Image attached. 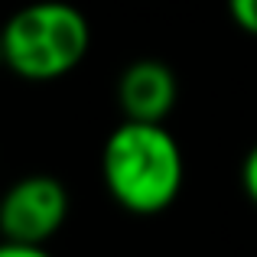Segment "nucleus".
Wrapping results in <instances>:
<instances>
[{"mask_svg": "<svg viewBox=\"0 0 257 257\" xmlns=\"http://www.w3.org/2000/svg\"><path fill=\"white\" fill-rule=\"evenodd\" d=\"M101 173L117 205L157 215L173 205L182 189V153L163 124L124 120L104 144Z\"/></svg>", "mask_w": 257, "mask_h": 257, "instance_id": "1", "label": "nucleus"}, {"mask_svg": "<svg viewBox=\"0 0 257 257\" xmlns=\"http://www.w3.org/2000/svg\"><path fill=\"white\" fill-rule=\"evenodd\" d=\"M88 52V23L69 4L43 0L13 13L4 30V59L17 75L49 82L72 72Z\"/></svg>", "mask_w": 257, "mask_h": 257, "instance_id": "2", "label": "nucleus"}, {"mask_svg": "<svg viewBox=\"0 0 257 257\" xmlns=\"http://www.w3.org/2000/svg\"><path fill=\"white\" fill-rule=\"evenodd\" d=\"M69 195L52 176H26L7 192L0 208V228L13 244H43L62 228Z\"/></svg>", "mask_w": 257, "mask_h": 257, "instance_id": "3", "label": "nucleus"}, {"mask_svg": "<svg viewBox=\"0 0 257 257\" xmlns=\"http://www.w3.org/2000/svg\"><path fill=\"white\" fill-rule=\"evenodd\" d=\"M117 101L127 120H144V124H163V117L176 104V75L163 62H134L120 75Z\"/></svg>", "mask_w": 257, "mask_h": 257, "instance_id": "4", "label": "nucleus"}, {"mask_svg": "<svg viewBox=\"0 0 257 257\" xmlns=\"http://www.w3.org/2000/svg\"><path fill=\"white\" fill-rule=\"evenodd\" d=\"M228 10L241 30L257 36V0H228Z\"/></svg>", "mask_w": 257, "mask_h": 257, "instance_id": "5", "label": "nucleus"}, {"mask_svg": "<svg viewBox=\"0 0 257 257\" xmlns=\"http://www.w3.org/2000/svg\"><path fill=\"white\" fill-rule=\"evenodd\" d=\"M241 182H244V192L251 195V202L257 205V147L247 153L244 160V170H241Z\"/></svg>", "mask_w": 257, "mask_h": 257, "instance_id": "6", "label": "nucleus"}, {"mask_svg": "<svg viewBox=\"0 0 257 257\" xmlns=\"http://www.w3.org/2000/svg\"><path fill=\"white\" fill-rule=\"evenodd\" d=\"M0 257H49V254L43 251V244H13V241H7L0 247Z\"/></svg>", "mask_w": 257, "mask_h": 257, "instance_id": "7", "label": "nucleus"}]
</instances>
